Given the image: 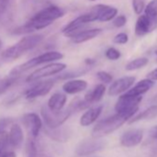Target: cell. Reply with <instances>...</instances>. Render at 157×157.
I'll return each mask as SVG.
<instances>
[{"mask_svg":"<svg viewBox=\"0 0 157 157\" xmlns=\"http://www.w3.org/2000/svg\"><path fill=\"white\" fill-rule=\"evenodd\" d=\"M65 15V10L57 6L51 5L40 10L26 23L14 29L13 34H26L34 31L43 30Z\"/></svg>","mask_w":157,"mask_h":157,"instance_id":"6da1fadb","label":"cell"},{"mask_svg":"<svg viewBox=\"0 0 157 157\" xmlns=\"http://www.w3.org/2000/svg\"><path fill=\"white\" fill-rule=\"evenodd\" d=\"M44 40V35L42 34H32L21 38L19 42L13 45L8 47L1 54V57L4 61H14L26 54L27 52L33 50L38 46Z\"/></svg>","mask_w":157,"mask_h":157,"instance_id":"7a4b0ae2","label":"cell"},{"mask_svg":"<svg viewBox=\"0 0 157 157\" xmlns=\"http://www.w3.org/2000/svg\"><path fill=\"white\" fill-rule=\"evenodd\" d=\"M128 120L129 118L128 117L117 113L99 121L93 128L92 136L94 138H103L119 128L125 122Z\"/></svg>","mask_w":157,"mask_h":157,"instance_id":"3957f363","label":"cell"},{"mask_svg":"<svg viewBox=\"0 0 157 157\" xmlns=\"http://www.w3.org/2000/svg\"><path fill=\"white\" fill-rule=\"evenodd\" d=\"M64 57V55L60 52H57V51H48V52H45V53H43L30 60H28L27 62L18 66V67H15L11 71L10 73L13 74V75H18V76H21L23 72L34 67H37V66H40V65H43V64H46V63H51V62H54L56 60H60Z\"/></svg>","mask_w":157,"mask_h":157,"instance_id":"277c9868","label":"cell"},{"mask_svg":"<svg viewBox=\"0 0 157 157\" xmlns=\"http://www.w3.org/2000/svg\"><path fill=\"white\" fill-rule=\"evenodd\" d=\"M141 96H133L127 94L121 95L115 105V110L117 113L128 117L129 119L136 115L139 109V105L141 102Z\"/></svg>","mask_w":157,"mask_h":157,"instance_id":"5b68a950","label":"cell"},{"mask_svg":"<svg viewBox=\"0 0 157 157\" xmlns=\"http://www.w3.org/2000/svg\"><path fill=\"white\" fill-rule=\"evenodd\" d=\"M41 115L46 127L56 128L61 126L72 115V113L68 107L60 111H53L49 109L47 105H44L41 109Z\"/></svg>","mask_w":157,"mask_h":157,"instance_id":"8992f818","label":"cell"},{"mask_svg":"<svg viewBox=\"0 0 157 157\" xmlns=\"http://www.w3.org/2000/svg\"><path fill=\"white\" fill-rule=\"evenodd\" d=\"M67 67V65L64 63H50L45 65L44 67H42L36 70H34L33 73H31L26 81L28 82H34L39 80H42L44 78L49 77V76H54L61 71H63Z\"/></svg>","mask_w":157,"mask_h":157,"instance_id":"52a82bcc","label":"cell"},{"mask_svg":"<svg viewBox=\"0 0 157 157\" xmlns=\"http://www.w3.org/2000/svg\"><path fill=\"white\" fill-rule=\"evenodd\" d=\"M106 146V141L100 138L86 139L78 144L75 152L78 156H87L103 150Z\"/></svg>","mask_w":157,"mask_h":157,"instance_id":"ba28073f","label":"cell"},{"mask_svg":"<svg viewBox=\"0 0 157 157\" xmlns=\"http://www.w3.org/2000/svg\"><path fill=\"white\" fill-rule=\"evenodd\" d=\"M56 81H57L56 78H50V80L38 82L25 92V98L28 100H33L37 97L46 95L54 87Z\"/></svg>","mask_w":157,"mask_h":157,"instance_id":"9c48e42d","label":"cell"},{"mask_svg":"<svg viewBox=\"0 0 157 157\" xmlns=\"http://www.w3.org/2000/svg\"><path fill=\"white\" fill-rule=\"evenodd\" d=\"M91 22H94V21H93L90 14L87 12L86 14L78 16L75 20L71 21L69 23H67L62 29V33L67 37H72L78 32L82 31L83 28Z\"/></svg>","mask_w":157,"mask_h":157,"instance_id":"30bf717a","label":"cell"},{"mask_svg":"<svg viewBox=\"0 0 157 157\" xmlns=\"http://www.w3.org/2000/svg\"><path fill=\"white\" fill-rule=\"evenodd\" d=\"M136 78L133 76H125L119 78L112 82L108 89V94L110 96H117L127 92L135 82Z\"/></svg>","mask_w":157,"mask_h":157,"instance_id":"8fae6325","label":"cell"},{"mask_svg":"<svg viewBox=\"0 0 157 157\" xmlns=\"http://www.w3.org/2000/svg\"><path fill=\"white\" fill-rule=\"evenodd\" d=\"M22 123L28 129L31 137H33L34 139L38 137L40 130L42 129L43 123H42V119L40 118V117L37 114L28 113V114L23 115Z\"/></svg>","mask_w":157,"mask_h":157,"instance_id":"7c38bea8","label":"cell"},{"mask_svg":"<svg viewBox=\"0 0 157 157\" xmlns=\"http://www.w3.org/2000/svg\"><path fill=\"white\" fill-rule=\"evenodd\" d=\"M15 0H0V24H10L14 17Z\"/></svg>","mask_w":157,"mask_h":157,"instance_id":"4fadbf2b","label":"cell"},{"mask_svg":"<svg viewBox=\"0 0 157 157\" xmlns=\"http://www.w3.org/2000/svg\"><path fill=\"white\" fill-rule=\"evenodd\" d=\"M143 139V131L141 129L133 128L124 132L120 138V144L123 147L130 148L139 145Z\"/></svg>","mask_w":157,"mask_h":157,"instance_id":"5bb4252c","label":"cell"},{"mask_svg":"<svg viewBox=\"0 0 157 157\" xmlns=\"http://www.w3.org/2000/svg\"><path fill=\"white\" fill-rule=\"evenodd\" d=\"M44 133L53 140L57 142H66L72 136V130L67 127H56V128H44Z\"/></svg>","mask_w":157,"mask_h":157,"instance_id":"9a60e30c","label":"cell"},{"mask_svg":"<svg viewBox=\"0 0 157 157\" xmlns=\"http://www.w3.org/2000/svg\"><path fill=\"white\" fill-rule=\"evenodd\" d=\"M9 144L11 149H18L23 141V131L19 124H12L10 133L8 134Z\"/></svg>","mask_w":157,"mask_h":157,"instance_id":"2e32d148","label":"cell"},{"mask_svg":"<svg viewBox=\"0 0 157 157\" xmlns=\"http://www.w3.org/2000/svg\"><path fill=\"white\" fill-rule=\"evenodd\" d=\"M88 87V83L84 80H69L62 86V90L65 94H75L85 91Z\"/></svg>","mask_w":157,"mask_h":157,"instance_id":"e0dca14e","label":"cell"},{"mask_svg":"<svg viewBox=\"0 0 157 157\" xmlns=\"http://www.w3.org/2000/svg\"><path fill=\"white\" fill-rule=\"evenodd\" d=\"M156 27L151 23L150 19L144 14L138 18L135 24V33L137 36H143L153 31Z\"/></svg>","mask_w":157,"mask_h":157,"instance_id":"ac0fdd59","label":"cell"},{"mask_svg":"<svg viewBox=\"0 0 157 157\" xmlns=\"http://www.w3.org/2000/svg\"><path fill=\"white\" fill-rule=\"evenodd\" d=\"M103 105H97L89 108L81 117L80 123L83 127H88L94 123L103 112Z\"/></svg>","mask_w":157,"mask_h":157,"instance_id":"d6986e66","label":"cell"},{"mask_svg":"<svg viewBox=\"0 0 157 157\" xmlns=\"http://www.w3.org/2000/svg\"><path fill=\"white\" fill-rule=\"evenodd\" d=\"M153 85H154V81L151 80L149 78H144V80L140 81L132 88H129L126 94L133 96H141L142 94H146L151 88H152Z\"/></svg>","mask_w":157,"mask_h":157,"instance_id":"ffe728a7","label":"cell"},{"mask_svg":"<svg viewBox=\"0 0 157 157\" xmlns=\"http://www.w3.org/2000/svg\"><path fill=\"white\" fill-rule=\"evenodd\" d=\"M101 33H102V30L99 28L82 30L81 32H78V33H76L75 35H73L71 39H72V42L75 44H82L97 37Z\"/></svg>","mask_w":157,"mask_h":157,"instance_id":"44dd1931","label":"cell"},{"mask_svg":"<svg viewBox=\"0 0 157 157\" xmlns=\"http://www.w3.org/2000/svg\"><path fill=\"white\" fill-rule=\"evenodd\" d=\"M105 90L106 89L104 84H97L84 95V100L90 105L96 104L102 100L103 96L105 95Z\"/></svg>","mask_w":157,"mask_h":157,"instance_id":"7402d4cb","label":"cell"},{"mask_svg":"<svg viewBox=\"0 0 157 157\" xmlns=\"http://www.w3.org/2000/svg\"><path fill=\"white\" fill-rule=\"evenodd\" d=\"M67 102V96L62 93H55L48 100L47 106L53 111H60L64 108Z\"/></svg>","mask_w":157,"mask_h":157,"instance_id":"603a6c76","label":"cell"},{"mask_svg":"<svg viewBox=\"0 0 157 157\" xmlns=\"http://www.w3.org/2000/svg\"><path fill=\"white\" fill-rule=\"evenodd\" d=\"M157 117V105H151L150 107H148L147 109H145L144 111L140 112L138 115H134L129 120L128 123L132 124L138 121H141V120H150L152 118Z\"/></svg>","mask_w":157,"mask_h":157,"instance_id":"cb8c5ba5","label":"cell"},{"mask_svg":"<svg viewBox=\"0 0 157 157\" xmlns=\"http://www.w3.org/2000/svg\"><path fill=\"white\" fill-rule=\"evenodd\" d=\"M10 149L11 147L9 144L8 134L5 132L0 135V157H16L14 151Z\"/></svg>","mask_w":157,"mask_h":157,"instance_id":"d4e9b609","label":"cell"},{"mask_svg":"<svg viewBox=\"0 0 157 157\" xmlns=\"http://www.w3.org/2000/svg\"><path fill=\"white\" fill-rule=\"evenodd\" d=\"M18 75H13L10 73L9 76L0 78V94H3L6 93L10 88H11L18 81H19Z\"/></svg>","mask_w":157,"mask_h":157,"instance_id":"484cf974","label":"cell"},{"mask_svg":"<svg viewBox=\"0 0 157 157\" xmlns=\"http://www.w3.org/2000/svg\"><path fill=\"white\" fill-rule=\"evenodd\" d=\"M145 15L150 19L151 23L157 27V0L151 1L144 9Z\"/></svg>","mask_w":157,"mask_h":157,"instance_id":"4316f807","label":"cell"},{"mask_svg":"<svg viewBox=\"0 0 157 157\" xmlns=\"http://www.w3.org/2000/svg\"><path fill=\"white\" fill-rule=\"evenodd\" d=\"M91 105L84 100V98H81V97H77L75 99L72 100V102L69 104L68 105V109L71 111V113H78V111H82L83 109L89 108Z\"/></svg>","mask_w":157,"mask_h":157,"instance_id":"83f0119b","label":"cell"},{"mask_svg":"<svg viewBox=\"0 0 157 157\" xmlns=\"http://www.w3.org/2000/svg\"><path fill=\"white\" fill-rule=\"evenodd\" d=\"M117 12H118V10L117 8L105 5L102 10L100 16H99L98 21H110L117 15Z\"/></svg>","mask_w":157,"mask_h":157,"instance_id":"f1b7e54d","label":"cell"},{"mask_svg":"<svg viewBox=\"0 0 157 157\" xmlns=\"http://www.w3.org/2000/svg\"><path fill=\"white\" fill-rule=\"evenodd\" d=\"M148 62H149V60H148V58H146V57L135 58V59L129 61V62L126 65L125 68H126V70H128V71H132V70L140 69V68L145 67V66L148 64Z\"/></svg>","mask_w":157,"mask_h":157,"instance_id":"f546056e","label":"cell"},{"mask_svg":"<svg viewBox=\"0 0 157 157\" xmlns=\"http://www.w3.org/2000/svg\"><path fill=\"white\" fill-rule=\"evenodd\" d=\"M26 151L28 157H38V150L36 147V143L34 141V138L30 137L27 141Z\"/></svg>","mask_w":157,"mask_h":157,"instance_id":"4dcf8cb0","label":"cell"},{"mask_svg":"<svg viewBox=\"0 0 157 157\" xmlns=\"http://www.w3.org/2000/svg\"><path fill=\"white\" fill-rule=\"evenodd\" d=\"M96 77L98 78V80L103 83H110L113 82V76L110 73L104 71V70L98 71L96 73Z\"/></svg>","mask_w":157,"mask_h":157,"instance_id":"1f68e13d","label":"cell"},{"mask_svg":"<svg viewBox=\"0 0 157 157\" xmlns=\"http://www.w3.org/2000/svg\"><path fill=\"white\" fill-rule=\"evenodd\" d=\"M132 8L137 15L141 14L145 9V0H132Z\"/></svg>","mask_w":157,"mask_h":157,"instance_id":"d6a6232c","label":"cell"},{"mask_svg":"<svg viewBox=\"0 0 157 157\" xmlns=\"http://www.w3.org/2000/svg\"><path fill=\"white\" fill-rule=\"evenodd\" d=\"M105 56L109 59V60H112V61H115V60H117L120 58L121 56V53L114 48V47H109L106 51H105Z\"/></svg>","mask_w":157,"mask_h":157,"instance_id":"836d02e7","label":"cell"},{"mask_svg":"<svg viewBox=\"0 0 157 157\" xmlns=\"http://www.w3.org/2000/svg\"><path fill=\"white\" fill-rule=\"evenodd\" d=\"M13 119L10 117H3L0 119V135H2L6 132V129L9 126L12 125Z\"/></svg>","mask_w":157,"mask_h":157,"instance_id":"e575fe53","label":"cell"},{"mask_svg":"<svg viewBox=\"0 0 157 157\" xmlns=\"http://www.w3.org/2000/svg\"><path fill=\"white\" fill-rule=\"evenodd\" d=\"M128 36L125 33H117L114 37V39H113V42L115 44H125L128 43Z\"/></svg>","mask_w":157,"mask_h":157,"instance_id":"d590c367","label":"cell"},{"mask_svg":"<svg viewBox=\"0 0 157 157\" xmlns=\"http://www.w3.org/2000/svg\"><path fill=\"white\" fill-rule=\"evenodd\" d=\"M126 23H127V18L124 15H119V16L114 18L113 25L117 28H121V27L125 26Z\"/></svg>","mask_w":157,"mask_h":157,"instance_id":"8d00e7d4","label":"cell"},{"mask_svg":"<svg viewBox=\"0 0 157 157\" xmlns=\"http://www.w3.org/2000/svg\"><path fill=\"white\" fill-rule=\"evenodd\" d=\"M148 78H151V80H152V81H157V68H155L152 71H151L148 74Z\"/></svg>","mask_w":157,"mask_h":157,"instance_id":"74e56055","label":"cell"},{"mask_svg":"<svg viewBox=\"0 0 157 157\" xmlns=\"http://www.w3.org/2000/svg\"><path fill=\"white\" fill-rule=\"evenodd\" d=\"M150 136L152 139H157V125L151 128V130H150Z\"/></svg>","mask_w":157,"mask_h":157,"instance_id":"f35d334b","label":"cell"},{"mask_svg":"<svg viewBox=\"0 0 157 157\" xmlns=\"http://www.w3.org/2000/svg\"><path fill=\"white\" fill-rule=\"evenodd\" d=\"M31 1H32V0H21V3L22 4H28Z\"/></svg>","mask_w":157,"mask_h":157,"instance_id":"ab89813d","label":"cell"},{"mask_svg":"<svg viewBox=\"0 0 157 157\" xmlns=\"http://www.w3.org/2000/svg\"><path fill=\"white\" fill-rule=\"evenodd\" d=\"M2 45H3V43H2V41H1V40H0V49L2 48Z\"/></svg>","mask_w":157,"mask_h":157,"instance_id":"60d3db41","label":"cell"},{"mask_svg":"<svg viewBox=\"0 0 157 157\" xmlns=\"http://www.w3.org/2000/svg\"><path fill=\"white\" fill-rule=\"evenodd\" d=\"M155 54H156V55H157V49H156V50H155Z\"/></svg>","mask_w":157,"mask_h":157,"instance_id":"b9f144b4","label":"cell"},{"mask_svg":"<svg viewBox=\"0 0 157 157\" xmlns=\"http://www.w3.org/2000/svg\"><path fill=\"white\" fill-rule=\"evenodd\" d=\"M90 1H96V0H90Z\"/></svg>","mask_w":157,"mask_h":157,"instance_id":"7bdbcfd3","label":"cell"},{"mask_svg":"<svg viewBox=\"0 0 157 157\" xmlns=\"http://www.w3.org/2000/svg\"><path fill=\"white\" fill-rule=\"evenodd\" d=\"M94 157H101V156H94Z\"/></svg>","mask_w":157,"mask_h":157,"instance_id":"ee69618b","label":"cell"}]
</instances>
